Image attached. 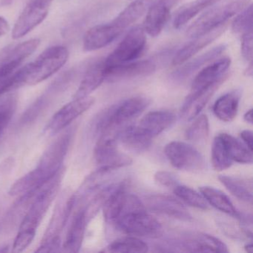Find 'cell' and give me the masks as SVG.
Here are the masks:
<instances>
[{"instance_id":"18","label":"cell","mask_w":253,"mask_h":253,"mask_svg":"<svg viewBox=\"0 0 253 253\" xmlns=\"http://www.w3.org/2000/svg\"><path fill=\"white\" fill-rule=\"evenodd\" d=\"M70 134H65L59 137L48 148L42 155L38 167L54 175L61 168V164L67 153L70 143Z\"/></svg>"},{"instance_id":"11","label":"cell","mask_w":253,"mask_h":253,"mask_svg":"<svg viewBox=\"0 0 253 253\" xmlns=\"http://www.w3.org/2000/svg\"><path fill=\"white\" fill-rule=\"evenodd\" d=\"M156 68V64L152 60H134L112 67H105V78L109 82L142 78L153 74Z\"/></svg>"},{"instance_id":"31","label":"cell","mask_w":253,"mask_h":253,"mask_svg":"<svg viewBox=\"0 0 253 253\" xmlns=\"http://www.w3.org/2000/svg\"><path fill=\"white\" fill-rule=\"evenodd\" d=\"M20 65L17 62L0 63V97L21 86L17 70Z\"/></svg>"},{"instance_id":"2","label":"cell","mask_w":253,"mask_h":253,"mask_svg":"<svg viewBox=\"0 0 253 253\" xmlns=\"http://www.w3.org/2000/svg\"><path fill=\"white\" fill-rule=\"evenodd\" d=\"M61 172L60 171L42 185L34 195L35 198L27 214L20 225L17 237L14 240V250L24 251L33 241L37 229L46 214L51 203L57 196L60 181Z\"/></svg>"},{"instance_id":"41","label":"cell","mask_w":253,"mask_h":253,"mask_svg":"<svg viewBox=\"0 0 253 253\" xmlns=\"http://www.w3.org/2000/svg\"><path fill=\"white\" fill-rule=\"evenodd\" d=\"M241 140L243 143L250 149L253 151V132L250 130H244L241 131L240 134Z\"/></svg>"},{"instance_id":"30","label":"cell","mask_w":253,"mask_h":253,"mask_svg":"<svg viewBox=\"0 0 253 253\" xmlns=\"http://www.w3.org/2000/svg\"><path fill=\"white\" fill-rule=\"evenodd\" d=\"M232 161L243 164L253 163V151L250 150L241 140L231 134L222 133L219 134Z\"/></svg>"},{"instance_id":"5","label":"cell","mask_w":253,"mask_h":253,"mask_svg":"<svg viewBox=\"0 0 253 253\" xmlns=\"http://www.w3.org/2000/svg\"><path fill=\"white\" fill-rule=\"evenodd\" d=\"M119 132L109 131L100 134L94 149V158L99 166L98 171L101 172H108L132 164L129 156L118 151L117 140Z\"/></svg>"},{"instance_id":"8","label":"cell","mask_w":253,"mask_h":253,"mask_svg":"<svg viewBox=\"0 0 253 253\" xmlns=\"http://www.w3.org/2000/svg\"><path fill=\"white\" fill-rule=\"evenodd\" d=\"M53 0H29L17 19L12 31V38L26 36L46 18Z\"/></svg>"},{"instance_id":"10","label":"cell","mask_w":253,"mask_h":253,"mask_svg":"<svg viewBox=\"0 0 253 253\" xmlns=\"http://www.w3.org/2000/svg\"><path fill=\"white\" fill-rule=\"evenodd\" d=\"M95 100L91 96L74 99L61 108L48 123L47 131L51 134L60 132L75 119L86 112L94 105Z\"/></svg>"},{"instance_id":"23","label":"cell","mask_w":253,"mask_h":253,"mask_svg":"<svg viewBox=\"0 0 253 253\" xmlns=\"http://www.w3.org/2000/svg\"><path fill=\"white\" fill-rule=\"evenodd\" d=\"M118 140H120L123 146L128 150L142 152L150 147L152 138L143 132L137 125H134L121 129Z\"/></svg>"},{"instance_id":"35","label":"cell","mask_w":253,"mask_h":253,"mask_svg":"<svg viewBox=\"0 0 253 253\" xmlns=\"http://www.w3.org/2000/svg\"><path fill=\"white\" fill-rule=\"evenodd\" d=\"M173 192L187 205L200 210H209V204L204 197L192 188L178 184L173 189Z\"/></svg>"},{"instance_id":"17","label":"cell","mask_w":253,"mask_h":253,"mask_svg":"<svg viewBox=\"0 0 253 253\" xmlns=\"http://www.w3.org/2000/svg\"><path fill=\"white\" fill-rule=\"evenodd\" d=\"M227 75L222 78L212 85L197 92H190V94L185 99L184 103L181 107L180 113L188 121L196 118L200 112L204 109V106L208 103L213 94L218 89L220 85L226 81Z\"/></svg>"},{"instance_id":"32","label":"cell","mask_w":253,"mask_h":253,"mask_svg":"<svg viewBox=\"0 0 253 253\" xmlns=\"http://www.w3.org/2000/svg\"><path fill=\"white\" fill-rule=\"evenodd\" d=\"M41 41L39 39H32L22 42L12 48L7 50L4 53L3 57L0 59V63L17 62L21 63L26 58L32 55L39 47Z\"/></svg>"},{"instance_id":"25","label":"cell","mask_w":253,"mask_h":253,"mask_svg":"<svg viewBox=\"0 0 253 253\" xmlns=\"http://www.w3.org/2000/svg\"><path fill=\"white\" fill-rule=\"evenodd\" d=\"M155 1L156 0H135L120 13L112 21V24L124 31L146 14Z\"/></svg>"},{"instance_id":"19","label":"cell","mask_w":253,"mask_h":253,"mask_svg":"<svg viewBox=\"0 0 253 253\" xmlns=\"http://www.w3.org/2000/svg\"><path fill=\"white\" fill-rule=\"evenodd\" d=\"M175 120V115L169 111H154L146 114L137 126L153 138L171 127Z\"/></svg>"},{"instance_id":"20","label":"cell","mask_w":253,"mask_h":253,"mask_svg":"<svg viewBox=\"0 0 253 253\" xmlns=\"http://www.w3.org/2000/svg\"><path fill=\"white\" fill-rule=\"evenodd\" d=\"M179 246L185 252L197 253H228L227 247L220 239L207 235L198 234L179 242Z\"/></svg>"},{"instance_id":"45","label":"cell","mask_w":253,"mask_h":253,"mask_svg":"<svg viewBox=\"0 0 253 253\" xmlns=\"http://www.w3.org/2000/svg\"><path fill=\"white\" fill-rule=\"evenodd\" d=\"M246 75L247 76L251 77L253 75V63L252 62H250V65H249L248 67H247V71H246Z\"/></svg>"},{"instance_id":"27","label":"cell","mask_w":253,"mask_h":253,"mask_svg":"<svg viewBox=\"0 0 253 253\" xmlns=\"http://www.w3.org/2000/svg\"><path fill=\"white\" fill-rule=\"evenodd\" d=\"M200 191L209 204L222 212L239 219L241 213L234 207L229 197L223 192L211 186H201Z\"/></svg>"},{"instance_id":"44","label":"cell","mask_w":253,"mask_h":253,"mask_svg":"<svg viewBox=\"0 0 253 253\" xmlns=\"http://www.w3.org/2000/svg\"><path fill=\"white\" fill-rule=\"evenodd\" d=\"M14 0H0V8L8 6L12 3Z\"/></svg>"},{"instance_id":"34","label":"cell","mask_w":253,"mask_h":253,"mask_svg":"<svg viewBox=\"0 0 253 253\" xmlns=\"http://www.w3.org/2000/svg\"><path fill=\"white\" fill-rule=\"evenodd\" d=\"M211 161L215 171L227 169L233 164L220 136H216L213 140L211 150Z\"/></svg>"},{"instance_id":"46","label":"cell","mask_w":253,"mask_h":253,"mask_svg":"<svg viewBox=\"0 0 253 253\" xmlns=\"http://www.w3.org/2000/svg\"><path fill=\"white\" fill-rule=\"evenodd\" d=\"M245 250L247 253H252V251H253V245H252V244H247V245H246Z\"/></svg>"},{"instance_id":"14","label":"cell","mask_w":253,"mask_h":253,"mask_svg":"<svg viewBox=\"0 0 253 253\" xmlns=\"http://www.w3.org/2000/svg\"><path fill=\"white\" fill-rule=\"evenodd\" d=\"M124 31L112 24L94 26L88 31L84 36V49L85 51H94L101 49L113 42Z\"/></svg>"},{"instance_id":"6","label":"cell","mask_w":253,"mask_h":253,"mask_svg":"<svg viewBox=\"0 0 253 253\" xmlns=\"http://www.w3.org/2000/svg\"><path fill=\"white\" fill-rule=\"evenodd\" d=\"M146 45V33L143 28H133L107 58L104 59L105 67H112L137 60L144 51Z\"/></svg>"},{"instance_id":"24","label":"cell","mask_w":253,"mask_h":253,"mask_svg":"<svg viewBox=\"0 0 253 253\" xmlns=\"http://www.w3.org/2000/svg\"><path fill=\"white\" fill-rule=\"evenodd\" d=\"M241 92L234 90L219 97L213 105L214 115L223 122H231L238 114Z\"/></svg>"},{"instance_id":"1","label":"cell","mask_w":253,"mask_h":253,"mask_svg":"<svg viewBox=\"0 0 253 253\" xmlns=\"http://www.w3.org/2000/svg\"><path fill=\"white\" fill-rule=\"evenodd\" d=\"M112 225L131 236L158 238L163 232L161 223L147 212L145 204L136 195L128 192Z\"/></svg>"},{"instance_id":"4","label":"cell","mask_w":253,"mask_h":253,"mask_svg":"<svg viewBox=\"0 0 253 253\" xmlns=\"http://www.w3.org/2000/svg\"><path fill=\"white\" fill-rule=\"evenodd\" d=\"M251 0H223L211 5L187 29V36L196 38L222 25L250 5Z\"/></svg>"},{"instance_id":"7","label":"cell","mask_w":253,"mask_h":253,"mask_svg":"<svg viewBox=\"0 0 253 253\" xmlns=\"http://www.w3.org/2000/svg\"><path fill=\"white\" fill-rule=\"evenodd\" d=\"M164 154L171 166L177 169L200 171L205 169L204 156L193 146L184 142H170L166 146Z\"/></svg>"},{"instance_id":"3","label":"cell","mask_w":253,"mask_h":253,"mask_svg":"<svg viewBox=\"0 0 253 253\" xmlns=\"http://www.w3.org/2000/svg\"><path fill=\"white\" fill-rule=\"evenodd\" d=\"M66 47L55 45L43 51L35 61L18 70L22 85H36L58 72L69 59Z\"/></svg>"},{"instance_id":"28","label":"cell","mask_w":253,"mask_h":253,"mask_svg":"<svg viewBox=\"0 0 253 253\" xmlns=\"http://www.w3.org/2000/svg\"><path fill=\"white\" fill-rule=\"evenodd\" d=\"M88 218L85 210H81L77 214L68 232L64 243V249L69 253H78L82 246L85 226Z\"/></svg>"},{"instance_id":"13","label":"cell","mask_w":253,"mask_h":253,"mask_svg":"<svg viewBox=\"0 0 253 253\" xmlns=\"http://www.w3.org/2000/svg\"><path fill=\"white\" fill-rule=\"evenodd\" d=\"M179 0H156L148 10L143 22V30L149 36H158L169 17L170 12Z\"/></svg>"},{"instance_id":"12","label":"cell","mask_w":253,"mask_h":253,"mask_svg":"<svg viewBox=\"0 0 253 253\" xmlns=\"http://www.w3.org/2000/svg\"><path fill=\"white\" fill-rule=\"evenodd\" d=\"M146 207L154 212L173 218L189 221L192 217L183 204L174 197L167 195H152L146 198Z\"/></svg>"},{"instance_id":"37","label":"cell","mask_w":253,"mask_h":253,"mask_svg":"<svg viewBox=\"0 0 253 253\" xmlns=\"http://www.w3.org/2000/svg\"><path fill=\"white\" fill-rule=\"evenodd\" d=\"M232 30L236 35L253 31V5H249L241 11L232 23Z\"/></svg>"},{"instance_id":"36","label":"cell","mask_w":253,"mask_h":253,"mask_svg":"<svg viewBox=\"0 0 253 253\" xmlns=\"http://www.w3.org/2000/svg\"><path fill=\"white\" fill-rule=\"evenodd\" d=\"M186 132L187 140L195 143L204 141L210 134V123L207 115H198Z\"/></svg>"},{"instance_id":"33","label":"cell","mask_w":253,"mask_h":253,"mask_svg":"<svg viewBox=\"0 0 253 253\" xmlns=\"http://www.w3.org/2000/svg\"><path fill=\"white\" fill-rule=\"evenodd\" d=\"M112 253H146L149 250L148 244L138 237L128 235L114 241L108 247Z\"/></svg>"},{"instance_id":"42","label":"cell","mask_w":253,"mask_h":253,"mask_svg":"<svg viewBox=\"0 0 253 253\" xmlns=\"http://www.w3.org/2000/svg\"><path fill=\"white\" fill-rule=\"evenodd\" d=\"M9 29L10 26L8 21L4 17L0 16V37L6 35Z\"/></svg>"},{"instance_id":"29","label":"cell","mask_w":253,"mask_h":253,"mask_svg":"<svg viewBox=\"0 0 253 253\" xmlns=\"http://www.w3.org/2000/svg\"><path fill=\"white\" fill-rule=\"evenodd\" d=\"M220 0H194L177 11L173 21L174 29H179L195 18L198 14Z\"/></svg>"},{"instance_id":"16","label":"cell","mask_w":253,"mask_h":253,"mask_svg":"<svg viewBox=\"0 0 253 253\" xmlns=\"http://www.w3.org/2000/svg\"><path fill=\"white\" fill-rule=\"evenodd\" d=\"M231 64L229 57L220 59L198 72L191 87V92L204 89L226 76V71Z\"/></svg>"},{"instance_id":"21","label":"cell","mask_w":253,"mask_h":253,"mask_svg":"<svg viewBox=\"0 0 253 253\" xmlns=\"http://www.w3.org/2000/svg\"><path fill=\"white\" fill-rule=\"evenodd\" d=\"M105 80L104 60H101L89 66L80 84L79 88L74 95V99L90 96Z\"/></svg>"},{"instance_id":"39","label":"cell","mask_w":253,"mask_h":253,"mask_svg":"<svg viewBox=\"0 0 253 253\" xmlns=\"http://www.w3.org/2000/svg\"><path fill=\"white\" fill-rule=\"evenodd\" d=\"M253 31H250V32H247V33L242 35L241 53H242L243 57L247 61L252 62V60H253Z\"/></svg>"},{"instance_id":"22","label":"cell","mask_w":253,"mask_h":253,"mask_svg":"<svg viewBox=\"0 0 253 253\" xmlns=\"http://www.w3.org/2000/svg\"><path fill=\"white\" fill-rule=\"evenodd\" d=\"M225 45H220L214 47L212 49L209 50L207 52L198 56L196 58L185 63L181 67L174 71L171 75V79L174 81H183L193 75L195 72L199 70L204 65L209 62L214 60L224 51Z\"/></svg>"},{"instance_id":"38","label":"cell","mask_w":253,"mask_h":253,"mask_svg":"<svg viewBox=\"0 0 253 253\" xmlns=\"http://www.w3.org/2000/svg\"><path fill=\"white\" fill-rule=\"evenodd\" d=\"M16 108L17 100L14 97H10L2 104H0V134H2L12 118Z\"/></svg>"},{"instance_id":"26","label":"cell","mask_w":253,"mask_h":253,"mask_svg":"<svg viewBox=\"0 0 253 253\" xmlns=\"http://www.w3.org/2000/svg\"><path fill=\"white\" fill-rule=\"evenodd\" d=\"M218 180L232 195L240 201L253 202V180L252 179L233 176L219 175Z\"/></svg>"},{"instance_id":"40","label":"cell","mask_w":253,"mask_h":253,"mask_svg":"<svg viewBox=\"0 0 253 253\" xmlns=\"http://www.w3.org/2000/svg\"><path fill=\"white\" fill-rule=\"evenodd\" d=\"M155 179L159 184L166 187L174 189L179 184L178 179L172 173L167 171H159L155 174Z\"/></svg>"},{"instance_id":"43","label":"cell","mask_w":253,"mask_h":253,"mask_svg":"<svg viewBox=\"0 0 253 253\" xmlns=\"http://www.w3.org/2000/svg\"><path fill=\"white\" fill-rule=\"evenodd\" d=\"M244 120L248 124H253V109H250L244 114Z\"/></svg>"},{"instance_id":"9","label":"cell","mask_w":253,"mask_h":253,"mask_svg":"<svg viewBox=\"0 0 253 253\" xmlns=\"http://www.w3.org/2000/svg\"><path fill=\"white\" fill-rule=\"evenodd\" d=\"M75 201L74 196L66 197V198L60 201L59 204H57L51 223L42 241V244L37 250L38 253L54 252L56 251V249L60 247V233L67 221L68 217L73 208Z\"/></svg>"},{"instance_id":"15","label":"cell","mask_w":253,"mask_h":253,"mask_svg":"<svg viewBox=\"0 0 253 253\" xmlns=\"http://www.w3.org/2000/svg\"><path fill=\"white\" fill-rule=\"evenodd\" d=\"M226 29V24L222 25L204 35L194 38L193 41L184 45L174 55L172 60L173 66H180L190 60L203 48H205L218 38L224 32Z\"/></svg>"}]
</instances>
